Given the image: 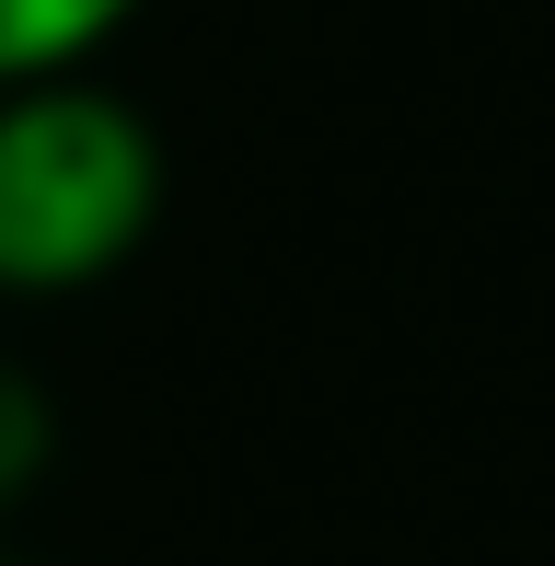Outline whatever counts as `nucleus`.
I'll list each match as a JSON object with an SVG mask.
<instances>
[{"label": "nucleus", "mask_w": 555, "mask_h": 566, "mask_svg": "<svg viewBox=\"0 0 555 566\" xmlns=\"http://www.w3.org/2000/svg\"><path fill=\"white\" fill-rule=\"evenodd\" d=\"M163 220V139L93 70L0 93V301H70Z\"/></svg>", "instance_id": "1"}, {"label": "nucleus", "mask_w": 555, "mask_h": 566, "mask_svg": "<svg viewBox=\"0 0 555 566\" xmlns=\"http://www.w3.org/2000/svg\"><path fill=\"white\" fill-rule=\"evenodd\" d=\"M128 23H139V0H0V93L93 70Z\"/></svg>", "instance_id": "2"}, {"label": "nucleus", "mask_w": 555, "mask_h": 566, "mask_svg": "<svg viewBox=\"0 0 555 566\" xmlns=\"http://www.w3.org/2000/svg\"><path fill=\"white\" fill-rule=\"evenodd\" d=\"M35 462H46V405H35V381H23V370H0V497H12Z\"/></svg>", "instance_id": "3"}]
</instances>
